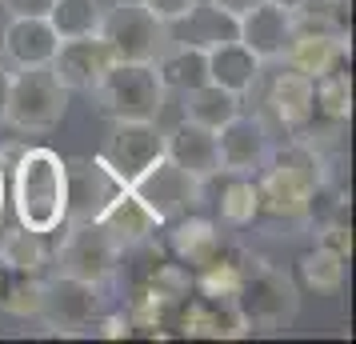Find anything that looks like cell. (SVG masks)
<instances>
[{
	"mask_svg": "<svg viewBox=\"0 0 356 344\" xmlns=\"http://www.w3.org/2000/svg\"><path fill=\"white\" fill-rule=\"evenodd\" d=\"M13 168V208L17 224L33 232L65 229V156L52 148H20Z\"/></svg>",
	"mask_w": 356,
	"mask_h": 344,
	"instance_id": "obj_1",
	"label": "cell"
},
{
	"mask_svg": "<svg viewBox=\"0 0 356 344\" xmlns=\"http://www.w3.org/2000/svg\"><path fill=\"white\" fill-rule=\"evenodd\" d=\"M321 184H324V164L316 156V148H308L305 140H292L289 148H273V156L257 172L260 213L305 220L308 197Z\"/></svg>",
	"mask_w": 356,
	"mask_h": 344,
	"instance_id": "obj_2",
	"label": "cell"
},
{
	"mask_svg": "<svg viewBox=\"0 0 356 344\" xmlns=\"http://www.w3.org/2000/svg\"><path fill=\"white\" fill-rule=\"evenodd\" d=\"M232 300H236L248 332H284L300 312V288L292 284V277L273 268V264H264L260 256L244 272Z\"/></svg>",
	"mask_w": 356,
	"mask_h": 344,
	"instance_id": "obj_3",
	"label": "cell"
},
{
	"mask_svg": "<svg viewBox=\"0 0 356 344\" xmlns=\"http://www.w3.org/2000/svg\"><path fill=\"white\" fill-rule=\"evenodd\" d=\"M97 108L113 120H156L164 108V84L152 65L113 60L92 88Z\"/></svg>",
	"mask_w": 356,
	"mask_h": 344,
	"instance_id": "obj_4",
	"label": "cell"
},
{
	"mask_svg": "<svg viewBox=\"0 0 356 344\" xmlns=\"http://www.w3.org/2000/svg\"><path fill=\"white\" fill-rule=\"evenodd\" d=\"M68 108V88L52 68H17L8 81V104H4V124L17 132H49L65 120Z\"/></svg>",
	"mask_w": 356,
	"mask_h": 344,
	"instance_id": "obj_5",
	"label": "cell"
},
{
	"mask_svg": "<svg viewBox=\"0 0 356 344\" xmlns=\"http://www.w3.org/2000/svg\"><path fill=\"white\" fill-rule=\"evenodd\" d=\"M97 36L113 60H132V65H152L168 40V24L148 13L140 0H116L113 8L100 13Z\"/></svg>",
	"mask_w": 356,
	"mask_h": 344,
	"instance_id": "obj_6",
	"label": "cell"
},
{
	"mask_svg": "<svg viewBox=\"0 0 356 344\" xmlns=\"http://www.w3.org/2000/svg\"><path fill=\"white\" fill-rule=\"evenodd\" d=\"M164 156V132L156 120H113V132L104 136L97 161L120 188H129L148 164Z\"/></svg>",
	"mask_w": 356,
	"mask_h": 344,
	"instance_id": "obj_7",
	"label": "cell"
},
{
	"mask_svg": "<svg viewBox=\"0 0 356 344\" xmlns=\"http://www.w3.org/2000/svg\"><path fill=\"white\" fill-rule=\"evenodd\" d=\"M129 188H132V197L140 200L161 224H168V220H177V216H188V208L200 204L204 181H196L193 172H184L177 161L161 156L156 164H148Z\"/></svg>",
	"mask_w": 356,
	"mask_h": 344,
	"instance_id": "obj_8",
	"label": "cell"
},
{
	"mask_svg": "<svg viewBox=\"0 0 356 344\" xmlns=\"http://www.w3.org/2000/svg\"><path fill=\"white\" fill-rule=\"evenodd\" d=\"M60 272L88 284H104L120 264V248L113 245V236L100 229L97 220H81V224H65V240L52 252Z\"/></svg>",
	"mask_w": 356,
	"mask_h": 344,
	"instance_id": "obj_9",
	"label": "cell"
},
{
	"mask_svg": "<svg viewBox=\"0 0 356 344\" xmlns=\"http://www.w3.org/2000/svg\"><path fill=\"white\" fill-rule=\"evenodd\" d=\"M100 312V293L97 284L76 277H52L44 280V304H40V320L49 325V332L56 336H81L84 328L97 320Z\"/></svg>",
	"mask_w": 356,
	"mask_h": 344,
	"instance_id": "obj_10",
	"label": "cell"
},
{
	"mask_svg": "<svg viewBox=\"0 0 356 344\" xmlns=\"http://www.w3.org/2000/svg\"><path fill=\"white\" fill-rule=\"evenodd\" d=\"M216 156H220V172L228 177H257L264 161L273 156V136L260 116L236 113L228 124L216 129Z\"/></svg>",
	"mask_w": 356,
	"mask_h": 344,
	"instance_id": "obj_11",
	"label": "cell"
},
{
	"mask_svg": "<svg viewBox=\"0 0 356 344\" xmlns=\"http://www.w3.org/2000/svg\"><path fill=\"white\" fill-rule=\"evenodd\" d=\"M177 328L188 336H212V341H236L248 336L241 309L232 296H216V293H200V296H184L177 312Z\"/></svg>",
	"mask_w": 356,
	"mask_h": 344,
	"instance_id": "obj_12",
	"label": "cell"
},
{
	"mask_svg": "<svg viewBox=\"0 0 356 344\" xmlns=\"http://www.w3.org/2000/svg\"><path fill=\"white\" fill-rule=\"evenodd\" d=\"M116 188L100 161H65V224L97 220Z\"/></svg>",
	"mask_w": 356,
	"mask_h": 344,
	"instance_id": "obj_13",
	"label": "cell"
},
{
	"mask_svg": "<svg viewBox=\"0 0 356 344\" xmlns=\"http://www.w3.org/2000/svg\"><path fill=\"white\" fill-rule=\"evenodd\" d=\"M232 24H236V40H241L244 49L257 52L260 60H280L284 49H289V40H292V13L280 8V4H273V0L252 4Z\"/></svg>",
	"mask_w": 356,
	"mask_h": 344,
	"instance_id": "obj_14",
	"label": "cell"
},
{
	"mask_svg": "<svg viewBox=\"0 0 356 344\" xmlns=\"http://www.w3.org/2000/svg\"><path fill=\"white\" fill-rule=\"evenodd\" d=\"M108 65H113V56L100 36H76V40H60L49 68L68 92H92Z\"/></svg>",
	"mask_w": 356,
	"mask_h": 344,
	"instance_id": "obj_15",
	"label": "cell"
},
{
	"mask_svg": "<svg viewBox=\"0 0 356 344\" xmlns=\"http://www.w3.org/2000/svg\"><path fill=\"white\" fill-rule=\"evenodd\" d=\"M344 56H348V36L324 33V28H308V24H296V20H292V40H289V49H284L280 60L316 81L324 72L340 68Z\"/></svg>",
	"mask_w": 356,
	"mask_h": 344,
	"instance_id": "obj_16",
	"label": "cell"
},
{
	"mask_svg": "<svg viewBox=\"0 0 356 344\" xmlns=\"http://www.w3.org/2000/svg\"><path fill=\"white\" fill-rule=\"evenodd\" d=\"M60 49V36L52 33L49 17H13L0 33V52L13 68H44Z\"/></svg>",
	"mask_w": 356,
	"mask_h": 344,
	"instance_id": "obj_17",
	"label": "cell"
},
{
	"mask_svg": "<svg viewBox=\"0 0 356 344\" xmlns=\"http://www.w3.org/2000/svg\"><path fill=\"white\" fill-rule=\"evenodd\" d=\"M97 224L113 236V245L120 248V252L148 245V240H152V232L161 229V220H156V216L140 204V200L132 197V188H116L113 200L100 208Z\"/></svg>",
	"mask_w": 356,
	"mask_h": 344,
	"instance_id": "obj_18",
	"label": "cell"
},
{
	"mask_svg": "<svg viewBox=\"0 0 356 344\" xmlns=\"http://www.w3.org/2000/svg\"><path fill=\"white\" fill-rule=\"evenodd\" d=\"M164 156L177 161L184 172H193L196 181H209L220 172V156H216V132L200 129L193 120H180L172 132H164Z\"/></svg>",
	"mask_w": 356,
	"mask_h": 344,
	"instance_id": "obj_19",
	"label": "cell"
},
{
	"mask_svg": "<svg viewBox=\"0 0 356 344\" xmlns=\"http://www.w3.org/2000/svg\"><path fill=\"white\" fill-rule=\"evenodd\" d=\"M204 60H209V81L228 88V92H236V97H244L260 81V68H264V60L252 49H244L241 40H212V44H204Z\"/></svg>",
	"mask_w": 356,
	"mask_h": 344,
	"instance_id": "obj_20",
	"label": "cell"
},
{
	"mask_svg": "<svg viewBox=\"0 0 356 344\" xmlns=\"http://www.w3.org/2000/svg\"><path fill=\"white\" fill-rule=\"evenodd\" d=\"M268 113L284 124L289 132H305L316 116V92H312V76L284 68L276 72L273 88H268Z\"/></svg>",
	"mask_w": 356,
	"mask_h": 344,
	"instance_id": "obj_21",
	"label": "cell"
},
{
	"mask_svg": "<svg viewBox=\"0 0 356 344\" xmlns=\"http://www.w3.org/2000/svg\"><path fill=\"white\" fill-rule=\"evenodd\" d=\"M156 76H161L164 92L177 88V92H188L196 84L209 81V60H204V44H164L161 56L152 60Z\"/></svg>",
	"mask_w": 356,
	"mask_h": 344,
	"instance_id": "obj_22",
	"label": "cell"
},
{
	"mask_svg": "<svg viewBox=\"0 0 356 344\" xmlns=\"http://www.w3.org/2000/svg\"><path fill=\"white\" fill-rule=\"evenodd\" d=\"M236 113H241V97L228 92V88H220V84H212V81L196 84V88L184 92V120H193V124H200V129L216 132Z\"/></svg>",
	"mask_w": 356,
	"mask_h": 344,
	"instance_id": "obj_23",
	"label": "cell"
},
{
	"mask_svg": "<svg viewBox=\"0 0 356 344\" xmlns=\"http://www.w3.org/2000/svg\"><path fill=\"white\" fill-rule=\"evenodd\" d=\"M220 232L212 220L204 216H177V224H172V252L180 256V264H193V268H204V264L220 252Z\"/></svg>",
	"mask_w": 356,
	"mask_h": 344,
	"instance_id": "obj_24",
	"label": "cell"
},
{
	"mask_svg": "<svg viewBox=\"0 0 356 344\" xmlns=\"http://www.w3.org/2000/svg\"><path fill=\"white\" fill-rule=\"evenodd\" d=\"M52 261V248L44 232H33L17 224L0 236V268H17V272H40Z\"/></svg>",
	"mask_w": 356,
	"mask_h": 344,
	"instance_id": "obj_25",
	"label": "cell"
},
{
	"mask_svg": "<svg viewBox=\"0 0 356 344\" xmlns=\"http://www.w3.org/2000/svg\"><path fill=\"white\" fill-rule=\"evenodd\" d=\"M44 304V280L40 272H17V268H0V309L13 316H40Z\"/></svg>",
	"mask_w": 356,
	"mask_h": 344,
	"instance_id": "obj_26",
	"label": "cell"
},
{
	"mask_svg": "<svg viewBox=\"0 0 356 344\" xmlns=\"http://www.w3.org/2000/svg\"><path fill=\"white\" fill-rule=\"evenodd\" d=\"M100 8L97 0H52L49 24L60 40H76V36H97L100 28Z\"/></svg>",
	"mask_w": 356,
	"mask_h": 344,
	"instance_id": "obj_27",
	"label": "cell"
},
{
	"mask_svg": "<svg viewBox=\"0 0 356 344\" xmlns=\"http://www.w3.org/2000/svg\"><path fill=\"white\" fill-rule=\"evenodd\" d=\"M312 92H316V113L321 116H328L332 124L348 120V113H353V81H348V72L332 68V72L316 76Z\"/></svg>",
	"mask_w": 356,
	"mask_h": 344,
	"instance_id": "obj_28",
	"label": "cell"
},
{
	"mask_svg": "<svg viewBox=\"0 0 356 344\" xmlns=\"http://www.w3.org/2000/svg\"><path fill=\"white\" fill-rule=\"evenodd\" d=\"M300 277H305V284L316 288V293H337L340 284H344V256L332 252V248L316 245L312 252L300 256Z\"/></svg>",
	"mask_w": 356,
	"mask_h": 344,
	"instance_id": "obj_29",
	"label": "cell"
},
{
	"mask_svg": "<svg viewBox=\"0 0 356 344\" xmlns=\"http://www.w3.org/2000/svg\"><path fill=\"white\" fill-rule=\"evenodd\" d=\"M220 216H225L228 224H252L260 216V188H257V177H232V184L225 188V197H220Z\"/></svg>",
	"mask_w": 356,
	"mask_h": 344,
	"instance_id": "obj_30",
	"label": "cell"
},
{
	"mask_svg": "<svg viewBox=\"0 0 356 344\" xmlns=\"http://www.w3.org/2000/svg\"><path fill=\"white\" fill-rule=\"evenodd\" d=\"M140 4H145L161 24H180V20H188L196 13L200 0H140Z\"/></svg>",
	"mask_w": 356,
	"mask_h": 344,
	"instance_id": "obj_31",
	"label": "cell"
},
{
	"mask_svg": "<svg viewBox=\"0 0 356 344\" xmlns=\"http://www.w3.org/2000/svg\"><path fill=\"white\" fill-rule=\"evenodd\" d=\"M8 17H49L52 0H4Z\"/></svg>",
	"mask_w": 356,
	"mask_h": 344,
	"instance_id": "obj_32",
	"label": "cell"
},
{
	"mask_svg": "<svg viewBox=\"0 0 356 344\" xmlns=\"http://www.w3.org/2000/svg\"><path fill=\"white\" fill-rule=\"evenodd\" d=\"M212 8L220 13V17H228V20H236L241 13H248L252 4H260V0H209Z\"/></svg>",
	"mask_w": 356,
	"mask_h": 344,
	"instance_id": "obj_33",
	"label": "cell"
},
{
	"mask_svg": "<svg viewBox=\"0 0 356 344\" xmlns=\"http://www.w3.org/2000/svg\"><path fill=\"white\" fill-rule=\"evenodd\" d=\"M8 81H13V72L0 68V124H4V104H8Z\"/></svg>",
	"mask_w": 356,
	"mask_h": 344,
	"instance_id": "obj_34",
	"label": "cell"
},
{
	"mask_svg": "<svg viewBox=\"0 0 356 344\" xmlns=\"http://www.w3.org/2000/svg\"><path fill=\"white\" fill-rule=\"evenodd\" d=\"M4 200H8V184H4V164H0V216H4Z\"/></svg>",
	"mask_w": 356,
	"mask_h": 344,
	"instance_id": "obj_35",
	"label": "cell"
},
{
	"mask_svg": "<svg viewBox=\"0 0 356 344\" xmlns=\"http://www.w3.org/2000/svg\"><path fill=\"white\" fill-rule=\"evenodd\" d=\"M273 4H280V8H289V13H296V8H300L305 0H273Z\"/></svg>",
	"mask_w": 356,
	"mask_h": 344,
	"instance_id": "obj_36",
	"label": "cell"
}]
</instances>
